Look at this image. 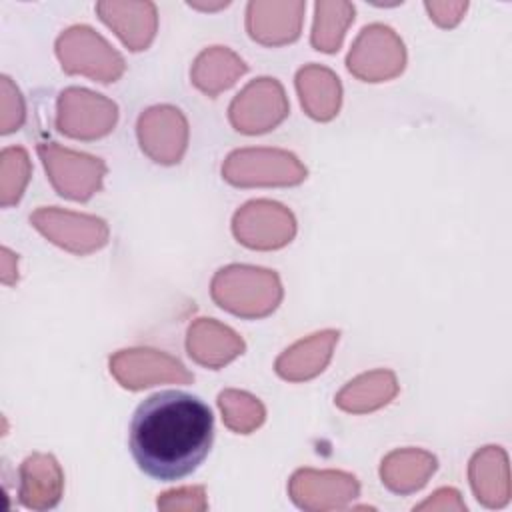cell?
<instances>
[{
	"label": "cell",
	"mask_w": 512,
	"mask_h": 512,
	"mask_svg": "<svg viewBox=\"0 0 512 512\" xmlns=\"http://www.w3.org/2000/svg\"><path fill=\"white\" fill-rule=\"evenodd\" d=\"M304 2L252 0L246 6V30L252 40L264 46L290 44L300 36Z\"/></svg>",
	"instance_id": "cell-14"
},
{
	"label": "cell",
	"mask_w": 512,
	"mask_h": 512,
	"mask_svg": "<svg viewBox=\"0 0 512 512\" xmlns=\"http://www.w3.org/2000/svg\"><path fill=\"white\" fill-rule=\"evenodd\" d=\"M30 180V158L20 146L4 148L0 154V204L8 208L22 198Z\"/></svg>",
	"instance_id": "cell-26"
},
{
	"label": "cell",
	"mask_w": 512,
	"mask_h": 512,
	"mask_svg": "<svg viewBox=\"0 0 512 512\" xmlns=\"http://www.w3.org/2000/svg\"><path fill=\"white\" fill-rule=\"evenodd\" d=\"M110 374L122 388L142 390L162 382L190 384L194 374L174 356L152 348H128L110 356Z\"/></svg>",
	"instance_id": "cell-10"
},
{
	"label": "cell",
	"mask_w": 512,
	"mask_h": 512,
	"mask_svg": "<svg viewBox=\"0 0 512 512\" xmlns=\"http://www.w3.org/2000/svg\"><path fill=\"white\" fill-rule=\"evenodd\" d=\"M414 510H466L460 500V492L454 488H440L426 502L414 506Z\"/></svg>",
	"instance_id": "cell-30"
},
{
	"label": "cell",
	"mask_w": 512,
	"mask_h": 512,
	"mask_svg": "<svg viewBox=\"0 0 512 512\" xmlns=\"http://www.w3.org/2000/svg\"><path fill=\"white\" fill-rule=\"evenodd\" d=\"M14 260H16V256L8 248H2V262H4L2 282L4 284H12L18 278V270H16V262Z\"/></svg>",
	"instance_id": "cell-31"
},
{
	"label": "cell",
	"mask_w": 512,
	"mask_h": 512,
	"mask_svg": "<svg viewBox=\"0 0 512 512\" xmlns=\"http://www.w3.org/2000/svg\"><path fill=\"white\" fill-rule=\"evenodd\" d=\"M18 500L30 510L54 508L64 492V472L52 454H30L18 470Z\"/></svg>",
	"instance_id": "cell-16"
},
{
	"label": "cell",
	"mask_w": 512,
	"mask_h": 512,
	"mask_svg": "<svg viewBox=\"0 0 512 512\" xmlns=\"http://www.w3.org/2000/svg\"><path fill=\"white\" fill-rule=\"evenodd\" d=\"M424 6L438 26L452 28L462 20L468 2H426Z\"/></svg>",
	"instance_id": "cell-29"
},
{
	"label": "cell",
	"mask_w": 512,
	"mask_h": 512,
	"mask_svg": "<svg viewBox=\"0 0 512 512\" xmlns=\"http://www.w3.org/2000/svg\"><path fill=\"white\" fill-rule=\"evenodd\" d=\"M142 152L158 164H178L188 148V120L168 104L144 110L136 124Z\"/></svg>",
	"instance_id": "cell-13"
},
{
	"label": "cell",
	"mask_w": 512,
	"mask_h": 512,
	"mask_svg": "<svg viewBox=\"0 0 512 512\" xmlns=\"http://www.w3.org/2000/svg\"><path fill=\"white\" fill-rule=\"evenodd\" d=\"M288 494L298 508L324 512L348 506L358 498L360 484L354 474L342 470L300 468L288 482Z\"/></svg>",
	"instance_id": "cell-12"
},
{
	"label": "cell",
	"mask_w": 512,
	"mask_h": 512,
	"mask_svg": "<svg viewBox=\"0 0 512 512\" xmlns=\"http://www.w3.org/2000/svg\"><path fill=\"white\" fill-rule=\"evenodd\" d=\"M118 106L88 88L70 86L56 102V128L76 140H96L114 130Z\"/></svg>",
	"instance_id": "cell-7"
},
{
	"label": "cell",
	"mask_w": 512,
	"mask_h": 512,
	"mask_svg": "<svg viewBox=\"0 0 512 512\" xmlns=\"http://www.w3.org/2000/svg\"><path fill=\"white\" fill-rule=\"evenodd\" d=\"M218 408L224 424L236 434H250L262 426L266 418L264 404L242 390H222L218 394Z\"/></svg>",
	"instance_id": "cell-25"
},
{
	"label": "cell",
	"mask_w": 512,
	"mask_h": 512,
	"mask_svg": "<svg viewBox=\"0 0 512 512\" xmlns=\"http://www.w3.org/2000/svg\"><path fill=\"white\" fill-rule=\"evenodd\" d=\"M314 26L310 34V44L326 54L338 52L346 28L354 20V6L350 2H326L320 0L314 6Z\"/></svg>",
	"instance_id": "cell-24"
},
{
	"label": "cell",
	"mask_w": 512,
	"mask_h": 512,
	"mask_svg": "<svg viewBox=\"0 0 512 512\" xmlns=\"http://www.w3.org/2000/svg\"><path fill=\"white\" fill-rule=\"evenodd\" d=\"M306 174V166L292 152L278 148H240L222 164V178L240 188L296 186Z\"/></svg>",
	"instance_id": "cell-3"
},
{
	"label": "cell",
	"mask_w": 512,
	"mask_h": 512,
	"mask_svg": "<svg viewBox=\"0 0 512 512\" xmlns=\"http://www.w3.org/2000/svg\"><path fill=\"white\" fill-rule=\"evenodd\" d=\"M158 508L164 512H202L208 508V500H206V492L204 486H184V488H176V490H168L164 494H160L158 498Z\"/></svg>",
	"instance_id": "cell-27"
},
{
	"label": "cell",
	"mask_w": 512,
	"mask_h": 512,
	"mask_svg": "<svg viewBox=\"0 0 512 512\" xmlns=\"http://www.w3.org/2000/svg\"><path fill=\"white\" fill-rule=\"evenodd\" d=\"M234 238L252 250H276L296 234L294 214L272 200H250L232 218Z\"/></svg>",
	"instance_id": "cell-9"
},
{
	"label": "cell",
	"mask_w": 512,
	"mask_h": 512,
	"mask_svg": "<svg viewBox=\"0 0 512 512\" xmlns=\"http://www.w3.org/2000/svg\"><path fill=\"white\" fill-rule=\"evenodd\" d=\"M56 56L66 74H82L98 82H116L126 62L98 32L90 26H72L56 40Z\"/></svg>",
	"instance_id": "cell-4"
},
{
	"label": "cell",
	"mask_w": 512,
	"mask_h": 512,
	"mask_svg": "<svg viewBox=\"0 0 512 512\" xmlns=\"http://www.w3.org/2000/svg\"><path fill=\"white\" fill-rule=\"evenodd\" d=\"M26 108L20 90L10 82L8 76H2V114H0V132L10 134L24 124Z\"/></svg>",
	"instance_id": "cell-28"
},
{
	"label": "cell",
	"mask_w": 512,
	"mask_h": 512,
	"mask_svg": "<svg viewBox=\"0 0 512 512\" xmlns=\"http://www.w3.org/2000/svg\"><path fill=\"white\" fill-rule=\"evenodd\" d=\"M398 394V380L392 370H372L350 380L334 402L340 410L350 414H366L386 406Z\"/></svg>",
	"instance_id": "cell-22"
},
{
	"label": "cell",
	"mask_w": 512,
	"mask_h": 512,
	"mask_svg": "<svg viewBox=\"0 0 512 512\" xmlns=\"http://www.w3.org/2000/svg\"><path fill=\"white\" fill-rule=\"evenodd\" d=\"M30 222L52 244L80 256L100 250L110 234L102 218L62 208H38Z\"/></svg>",
	"instance_id": "cell-11"
},
{
	"label": "cell",
	"mask_w": 512,
	"mask_h": 512,
	"mask_svg": "<svg viewBox=\"0 0 512 512\" xmlns=\"http://www.w3.org/2000/svg\"><path fill=\"white\" fill-rule=\"evenodd\" d=\"M38 156L54 190L76 202L90 200L106 176V164L90 154L62 148L56 142H40Z\"/></svg>",
	"instance_id": "cell-5"
},
{
	"label": "cell",
	"mask_w": 512,
	"mask_h": 512,
	"mask_svg": "<svg viewBox=\"0 0 512 512\" xmlns=\"http://www.w3.org/2000/svg\"><path fill=\"white\" fill-rule=\"evenodd\" d=\"M290 104L276 78H256L248 82L230 102L228 118L242 134H264L274 130L286 116Z\"/></svg>",
	"instance_id": "cell-8"
},
{
	"label": "cell",
	"mask_w": 512,
	"mask_h": 512,
	"mask_svg": "<svg viewBox=\"0 0 512 512\" xmlns=\"http://www.w3.org/2000/svg\"><path fill=\"white\" fill-rule=\"evenodd\" d=\"M350 74L364 82L396 78L406 66V48L400 36L384 24H370L360 30L346 56Z\"/></svg>",
	"instance_id": "cell-6"
},
{
	"label": "cell",
	"mask_w": 512,
	"mask_h": 512,
	"mask_svg": "<svg viewBox=\"0 0 512 512\" xmlns=\"http://www.w3.org/2000/svg\"><path fill=\"white\" fill-rule=\"evenodd\" d=\"M214 416L208 404L182 390L148 396L130 422V452L138 468L156 480H180L208 456Z\"/></svg>",
	"instance_id": "cell-1"
},
{
	"label": "cell",
	"mask_w": 512,
	"mask_h": 512,
	"mask_svg": "<svg viewBox=\"0 0 512 512\" xmlns=\"http://www.w3.org/2000/svg\"><path fill=\"white\" fill-rule=\"evenodd\" d=\"M246 70L248 66L236 52L224 46H212L196 56L190 78L200 92L214 98L230 88Z\"/></svg>",
	"instance_id": "cell-23"
},
{
	"label": "cell",
	"mask_w": 512,
	"mask_h": 512,
	"mask_svg": "<svg viewBox=\"0 0 512 512\" xmlns=\"http://www.w3.org/2000/svg\"><path fill=\"white\" fill-rule=\"evenodd\" d=\"M338 336V330H322L298 340L276 358V374L288 382H304L318 376L328 366Z\"/></svg>",
	"instance_id": "cell-18"
},
{
	"label": "cell",
	"mask_w": 512,
	"mask_h": 512,
	"mask_svg": "<svg viewBox=\"0 0 512 512\" xmlns=\"http://www.w3.org/2000/svg\"><path fill=\"white\" fill-rule=\"evenodd\" d=\"M186 350L196 364L218 370L238 358L246 350V344L226 324L214 318H196L188 328Z\"/></svg>",
	"instance_id": "cell-15"
},
{
	"label": "cell",
	"mask_w": 512,
	"mask_h": 512,
	"mask_svg": "<svg viewBox=\"0 0 512 512\" xmlns=\"http://www.w3.org/2000/svg\"><path fill=\"white\" fill-rule=\"evenodd\" d=\"M438 460L426 450L400 448L384 456L380 464L382 484L394 494H412L420 490L436 472Z\"/></svg>",
	"instance_id": "cell-21"
},
{
	"label": "cell",
	"mask_w": 512,
	"mask_h": 512,
	"mask_svg": "<svg viewBox=\"0 0 512 512\" xmlns=\"http://www.w3.org/2000/svg\"><path fill=\"white\" fill-rule=\"evenodd\" d=\"M468 478L472 492L486 508H502L510 500V470L508 456L500 446L480 448L470 464Z\"/></svg>",
	"instance_id": "cell-19"
},
{
	"label": "cell",
	"mask_w": 512,
	"mask_h": 512,
	"mask_svg": "<svg viewBox=\"0 0 512 512\" xmlns=\"http://www.w3.org/2000/svg\"><path fill=\"white\" fill-rule=\"evenodd\" d=\"M210 296L220 308L252 320L264 318L278 308L282 302V284L274 270L230 264L214 274Z\"/></svg>",
	"instance_id": "cell-2"
},
{
	"label": "cell",
	"mask_w": 512,
	"mask_h": 512,
	"mask_svg": "<svg viewBox=\"0 0 512 512\" xmlns=\"http://www.w3.org/2000/svg\"><path fill=\"white\" fill-rule=\"evenodd\" d=\"M96 12L132 52L146 50L156 36L158 14L152 2H98Z\"/></svg>",
	"instance_id": "cell-17"
},
{
	"label": "cell",
	"mask_w": 512,
	"mask_h": 512,
	"mask_svg": "<svg viewBox=\"0 0 512 512\" xmlns=\"http://www.w3.org/2000/svg\"><path fill=\"white\" fill-rule=\"evenodd\" d=\"M296 90L304 112L320 122L332 120L342 102L340 78L326 66L308 64L296 74Z\"/></svg>",
	"instance_id": "cell-20"
}]
</instances>
